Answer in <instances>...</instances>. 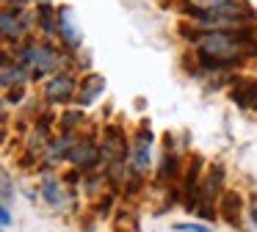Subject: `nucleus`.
I'll return each instance as SVG.
<instances>
[{
	"mask_svg": "<svg viewBox=\"0 0 257 232\" xmlns=\"http://www.w3.org/2000/svg\"><path fill=\"white\" fill-rule=\"evenodd\" d=\"M25 25H28V20L20 17V9H3L0 28H3V39H6V42H17Z\"/></svg>",
	"mask_w": 257,
	"mask_h": 232,
	"instance_id": "1a4fd4ad",
	"label": "nucleus"
},
{
	"mask_svg": "<svg viewBox=\"0 0 257 232\" xmlns=\"http://www.w3.org/2000/svg\"><path fill=\"white\" fill-rule=\"evenodd\" d=\"M174 229L177 232H210L207 226H199V224H177Z\"/></svg>",
	"mask_w": 257,
	"mask_h": 232,
	"instance_id": "dca6fc26",
	"label": "nucleus"
},
{
	"mask_svg": "<svg viewBox=\"0 0 257 232\" xmlns=\"http://www.w3.org/2000/svg\"><path fill=\"white\" fill-rule=\"evenodd\" d=\"M150 144H152V130H150V125H141L139 136H136V144H133V152H130V160H133L136 171H144L147 163H150Z\"/></svg>",
	"mask_w": 257,
	"mask_h": 232,
	"instance_id": "39448f33",
	"label": "nucleus"
},
{
	"mask_svg": "<svg viewBox=\"0 0 257 232\" xmlns=\"http://www.w3.org/2000/svg\"><path fill=\"white\" fill-rule=\"evenodd\" d=\"M229 97L243 110H254L257 108V80H238L235 88L229 91Z\"/></svg>",
	"mask_w": 257,
	"mask_h": 232,
	"instance_id": "0eeeda50",
	"label": "nucleus"
},
{
	"mask_svg": "<svg viewBox=\"0 0 257 232\" xmlns=\"http://www.w3.org/2000/svg\"><path fill=\"white\" fill-rule=\"evenodd\" d=\"M17 58L31 66V77H34V80H42L47 72H53L58 66V53H56V47L47 44V42H42V44L25 42L23 47L17 50Z\"/></svg>",
	"mask_w": 257,
	"mask_h": 232,
	"instance_id": "f257e3e1",
	"label": "nucleus"
},
{
	"mask_svg": "<svg viewBox=\"0 0 257 232\" xmlns=\"http://www.w3.org/2000/svg\"><path fill=\"white\" fill-rule=\"evenodd\" d=\"M72 94H75V77L67 75V72L56 75L45 86V99L50 105H67L69 99H72Z\"/></svg>",
	"mask_w": 257,
	"mask_h": 232,
	"instance_id": "f03ea898",
	"label": "nucleus"
},
{
	"mask_svg": "<svg viewBox=\"0 0 257 232\" xmlns=\"http://www.w3.org/2000/svg\"><path fill=\"white\" fill-rule=\"evenodd\" d=\"M42 191H45V199H47L50 204H61V202H64V191L58 188V182H56V180H47Z\"/></svg>",
	"mask_w": 257,
	"mask_h": 232,
	"instance_id": "2eb2a0df",
	"label": "nucleus"
},
{
	"mask_svg": "<svg viewBox=\"0 0 257 232\" xmlns=\"http://www.w3.org/2000/svg\"><path fill=\"white\" fill-rule=\"evenodd\" d=\"M240 210H243V199H240V193L224 191L221 196H218V213H221V218L227 221V224H232V226L240 224Z\"/></svg>",
	"mask_w": 257,
	"mask_h": 232,
	"instance_id": "423d86ee",
	"label": "nucleus"
},
{
	"mask_svg": "<svg viewBox=\"0 0 257 232\" xmlns=\"http://www.w3.org/2000/svg\"><path fill=\"white\" fill-rule=\"evenodd\" d=\"M0 224H3V226H9V224H12V213H9V207H6V204H3V210H0Z\"/></svg>",
	"mask_w": 257,
	"mask_h": 232,
	"instance_id": "6ab92c4d",
	"label": "nucleus"
},
{
	"mask_svg": "<svg viewBox=\"0 0 257 232\" xmlns=\"http://www.w3.org/2000/svg\"><path fill=\"white\" fill-rule=\"evenodd\" d=\"M12 199V180H9V174L3 171V202H9Z\"/></svg>",
	"mask_w": 257,
	"mask_h": 232,
	"instance_id": "a211bd4d",
	"label": "nucleus"
},
{
	"mask_svg": "<svg viewBox=\"0 0 257 232\" xmlns=\"http://www.w3.org/2000/svg\"><path fill=\"white\" fill-rule=\"evenodd\" d=\"M47 3H50V0H36V6H47Z\"/></svg>",
	"mask_w": 257,
	"mask_h": 232,
	"instance_id": "412c9836",
	"label": "nucleus"
},
{
	"mask_svg": "<svg viewBox=\"0 0 257 232\" xmlns=\"http://www.w3.org/2000/svg\"><path fill=\"white\" fill-rule=\"evenodd\" d=\"M36 17H39V25H42V31L47 33V36H53V33L58 31V11L53 9V3H47V6H36Z\"/></svg>",
	"mask_w": 257,
	"mask_h": 232,
	"instance_id": "f8f14e48",
	"label": "nucleus"
},
{
	"mask_svg": "<svg viewBox=\"0 0 257 232\" xmlns=\"http://www.w3.org/2000/svg\"><path fill=\"white\" fill-rule=\"evenodd\" d=\"M221 182H224V169L221 166H210V171H207L205 180H202V202H213V199H218Z\"/></svg>",
	"mask_w": 257,
	"mask_h": 232,
	"instance_id": "9b49d317",
	"label": "nucleus"
},
{
	"mask_svg": "<svg viewBox=\"0 0 257 232\" xmlns=\"http://www.w3.org/2000/svg\"><path fill=\"white\" fill-rule=\"evenodd\" d=\"M23 86L20 88H14V91H6V105H14V102H20V99H23Z\"/></svg>",
	"mask_w": 257,
	"mask_h": 232,
	"instance_id": "f3484780",
	"label": "nucleus"
},
{
	"mask_svg": "<svg viewBox=\"0 0 257 232\" xmlns=\"http://www.w3.org/2000/svg\"><path fill=\"white\" fill-rule=\"evenodd\" d=\"M58 36L67 47H80L83 42V33L75 28V20H72V9L69 6H61L58 9Z\"/></svg>",
	"mask_w": 257,
	"mask_h": 232,
	"instance_id": "20e7f679",
	"label": "nucleus"
},
{
	"mask_svg": "<svg viewBox=\"0 0 257 232\" xmlns=\"http://www.w3.org/2000/svg\"><path fill=\"white\" fill-rule=\"evenodd\" d=\"M80 122H83V113H80V110H67V113L61 116V133H64V136H69Z\"/></svg>",
	"mask_w": 257,
	"mask_h": 232,
	"instance_id": "4468645a",
	"label": "nucleus"
},
{
	"mask_svg": "<svg viewBox=\"0 0 257 232\" xmlns=\"http://www.w3.org/2000/svg\"><path fill=\"white\" fill-rule=\"evenodd\" d=\"M180 174V160L174 152L163 155V163H161V180H174Z\"/></svg>",
	"mask_w": 257,
	"mask_h": 232,
	"instance_id": "ddd939ff",
	"label": "nucleus"
},
{
	"mask_svg": "<svg viewBox=\"0 0 257 232\" xmlns=\"http://www.w3.org/2000/svg\"><path fill=\"white\" fill-rule=\"evenodd\" d=\"M105 91V77L102 75H86L83 80H80V91H78V105L80 108H86V105H91L100 94Z\"/></svg>",
	"mask_w": 257,
	"mask_h": 232,
	"instance_id": "6e6552de",
	"label": "nucleus"
},
{
	"mask_svg": "<svg viewBox=\"0 0 257 232\" xmlns=\"http://www.w3.org/2000/svg\"><path fill=\"white\" fill-rule=\"evenodd\" d=\"M102 152L113 160H122V155H127V144H124V133L119 127H105V141H102Z\"/></svg>",
	"mask_w": 257,
	"mask_h": 232,
	"instance_id": "9d476101",
	"label": "nucleus"
},
{
	"mask_svg": "<svg viewBox=\"0 0 257 232\" xmlns=\"http://www.w3.org/2000/svg\"><path fill=\"white\" fill-rule=\"evenodd\" d=\"M3 3H6V9H12V6H14V9H23L28 0H3Z\"/></svg>",
	"mask_w": 257,
	"mask_h": 232,
	"instance_id": "aec40b11",
	"label": "nucleus"
},
{
	"mask_svg": "<svg viewBox=\"0 0 257 232\" xmlns=\"http://www.w3.org/2000/svg\"><path fill=\"white\" fill-rule=\"evenodd\" d=\"M67 158L72 160L75 166H80V169H94V166L100 163V158H102V149L97 147L91 138H83V141H78L72 149H69Z\"/></svg>",
	"mask_w": 257,
	"mask_h": 232,
	"instance_id": "7ed1b4c3",
	"label": "nucleus"
}]
</instances>
